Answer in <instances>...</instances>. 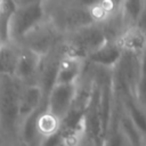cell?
Wrapping results in <instances>:
<instances>
[{"label":"cell","mask_w":146,"mask_h":146,"mask_svg":"<svg viewBox=\"0 0 146 146\" xmlns=\"http://www.w3.org/2000/svg\"><path fill=\"white\" fill-rule=\"evenodd\" d=\"M21 89L15 78L0 76V130L8 138L16 133L21 123Z\"/></svg>","instance_id":"1"},{"label":"cell","mask_w":146,"mask_h":146,"mask_svg":"<svg viewBox=\"0 0 146 146\" xmlns=\"http://www.w3.org/2000/svg\"><path fill=\"white\" fill-rule=\"evenodd\" d=\"M16 5L10 25V36L14 39H24L41 25L47 10L46 2L30 1L16 2Z\"/></svg>","instance_id":"2"},{"label":"cell","mask_w":146,"mask_h":146,"mask_svg":"<svg viewBox=\"0 0 146 146\" xmlns=\"http://www.w3.org/2000/svg\"><path fill=\"white\" fill-rule=\"evenodd\" d=\"M110 41L105 29L95 24L79 29L73 34L68 46L66 56L87 59V57L98 49L100 46Z\"/></svg>","instance_id":"3"},{"label":"cell","mask_w":146,"mask_h":146,"mask_svg":"<svg viewBox=\"0 0 146 146\" xmlns=\"http://www.w3.org/2000/svg\"><path fill=\"white\" fill-rule=\"evenodd\" d=\"M78 91V84H55L47 98V111L59 122L71 110Z\"/></svg>","instance_id":"4"},{"label":"cell","mask_w":146,"mask_h":146,"mask_svg":"<svg viewBox=\"0 0 146 146\" xmlns=\"http://www.w3.org/2000/svg\"><path fill=\"white\" fill-rule=\"evenodd\" d=\"M124 50L117 41H107L87 57V62L96 67L113 71L123 57Z\"/></svg>","instance_id":"5"},{"label":"cell","mask_w":146,"mask_h":146,"mask_svg":"<svg viewBox=\"0 0 146 146\" xmlns=\"http://www.w3.org/2000/svg\"><path fill=\"white\" fill-rule=\"evenodd\" d=\"M47 106V99L39 84H29L21 89L19 94V119L21 123L31 114Z\"/></svg>","instance_id":"6"},{"label":"cell","mask_w":146,"mask_h":146,"mask_svg":"<svg viewBox=\"0 0 146 146\" xmlns=\"http://www.w3.org/2000/svg\"><path fill=\"white\" fill-rule=\"evenodd\" d=\"M115 96L120 100L123 112L133 122V124L144 136V138H146V111L137 102L133 92L127 90L115 91Z\"/></svg>","instance_id":"7"},{"label":"cell","mask_w":146,"mask_h":146,"mask_svg":"<svg viewBox=\"0 0 146 146\" xmlns=\"http://www.w3.org/2000/svg\"><path fill=\"white\" fill-rule=\"evenodd\" d=\"M83 59L65 56L58 64L56 84H78V81L83 73Z\"/></svg>","instance_id":"8"},{"label":"cell","mask_w":146,"mask_h":146,"mask_svg":"<svg viewBox=\"0 0 146 146\" xmlns=\"http://www.w3.org/2000/svg\"><path fill=\"white\" fill-rule=\"evenodd\" d=\"M42 57L36 52L32 51L31 49L19 54L15 78L22 81L30 80L33 75H35L39 72Z\"/></svg>","instance_id":"9"},{"label":"cell","mask_w":146,"mask_h":146,"mask_svg":"<svg viewBox=\"0 0 146 146\" xmlns=\"http://www.w3.org/2000/svg\"><path fill=\"white\" fill-rule=\"evenodd\" d=\"M146 9L145 1H123L120 2V16H121V24L125 27V30L133 29L139 23L144 11ZM124 30V31H125Z\"/></svg>","instance_id":"10"},{"label":"cell","mask_w":146,"mask_h":146,"mask_svg":"<svg viewBox=\"0 0 146 146\" xmlns=\"http://www.w3.org/2000/svg\"><path fill=\"white\" fill-rule=\"evenodd\" d=\"M120 110L121 103L115 96V105L112 115L111 123L108 125V130L105 136L104 146H129L120 125Z\"/></svg>","instance_id":"11"},{"label":"cell","mask_w":146,"mask_h":146,"mask_svg":"<svg viewBox=\"0 0 146 146\" xmlns=\"http://www.w3.org/2000/svg\"><path fill=\"white\" fill-rule=\"evenodd\" d=\"M117 42L124 51L143 55L146 49V33L137 27L129 29L123 32Z\"/></svg>","instance_id":"12"},{"label":"cell","mask_w":146,"mask_h":146,"mask_svg":"<svg viewBox=\"0 0 146 146\" xmlns=\"http://www.w3.org/2000/svg\"><path fill=\"white\" fill-rule=\"evenodd\" d=\"M15 1H1L0 2V44L6 46L10 38V25L14 13L16 10Z\"/></svg>","instance_id":"13"},{"label":"cell","mask_w":146,"mask_h":146,"mask_svg":"<svg viewBox=\"0 0 146 146\" xmlns=\"http://www.w3.org/2000/svg\"><path fill=\"white\" fill-rule=\"evenodd\" d=\"M120 125L129 146H144V136L123 112L122 106L120 110Z\"/></svg>","instance_id":"14"},{"label":"cell","mask_w":146,"mask_h":146,"mask_svg":"<svg viewBox=\"0 0 146 146\" xmlns=\"http://www.w3.org/2000/svg\"><path fill=\"white\" fill-rule=\"evenodd\" d=\"M18 57L19 54H17L14 49L7 46L0 48V76L15 78Z\"/></svg>","instance_id":"15"},{"label":"cell","mask_w":146,"mask_h":146,"mask_svg":"<svg viewBox=\"0 0 146 146\" xmlns=\"http://www.w3.org/2000/svg\"><path fill=\"white\" fill-rule=\"evenodd\" d=\"M135 97L141 107L146 111V56L143 54L141 58V68L139 73L138 81L135 88Z\"/></svg>","instance_id":"16"},{"label":"cell","mask_w":146,"mask_h":146,"mask_svg":"<svg viewBox=\"0 0 146 146\" xmlns=\"http://www.w3.org/2000/svg\"><path fill=\"white\" fill-rule=\"evenodd\" d=\"M76 146H95L94 144H92V141L91 140H89L86 136H83V138L76 144Z\"/></svg>","instance_id":"17"},{"label":"cell","mask_w":146,"mask_h":146,"mask_svg":"<svg viewBox=\"0 0 146 146\" xmlns=\"http://www.w3.org/2000/svg\"><path fill=\"white\" fill-rule=\"evenodd\" d=\"M15 146H26L25 144H23V143H21V144H18V145H15Z\"/></svg>","instance_id":"18"},{"label":"cell","mask_w":146,"mask_h":146,"mask_svg":"<svg viewBox=\"0 0 146 146\" xmlns=\"http://www.w3.org/2000/svg\"><path fill=\"white\" fill-rule=\"evenodd\" d=\"M144 55H145V56H146V49H145V51H144Z\"/></svg>","instance_id":"19"},{"label":"cell","mask_w":146,"mask_h":146,"mask_svg":"<svg viewBox=\"0 0 146 146\" xmlns=\"http://www.w3.org/2000/svg\"><path fill=\"white\" fill-rule=\"evenodd\" d=\"M144 146H146V144H145V145H144Z\"/></svg>","instance_id":"20"}]
</instances>
